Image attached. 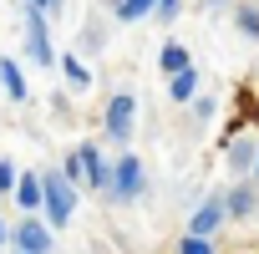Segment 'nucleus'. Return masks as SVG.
<instances>
[{"label":"nucleus","instance_id":"nucleus-1","mask_svg":"<svg viewBox=\"0 0 259 254\" xmlns=\"http://www.w3.org/2000/svg\"><path fill=\"white\" fill-rule=\"evenodd\" d=\"M107 183H112V198H117V203H133V198L143 193V163H138V158H122L117 173H107Z\"/></svg>","mask_w":259,"mask_h":254},{"label":"nucleus","instance_id":"nucleus-2","mask_svg":"<svg viewBox=\"0 0 259 254\" xmlns=\"http://www.w3.org/2000/svg\"><path fill=\"white\" fill-rule=\"evenodd\" d=\"M41 198H46V208H51V224L61 229L66 219H71V188H66V178H41Z\"/></svg>","mask_w":259,"mask_h":254},{"label":"nucleus","instance_id":"nucleus-3","mask_svg":"<svg viewBox=\"0 0 259 254\" xmlns=\"http://www.w3.org/2000/svg\"><path fill=\"white\" fill-rule=\"evenodd\" d=\"M107 133L117 138V143H127V133H133V97H112V107H107Z\"/></svg>","mask_w":259,"mask_h":254},{"label":"nucleus","instance_id":"nucleus-4","mask_svg":"<svg viewBox=\"0 0 259 254\" xmlns=\"http://www.w3.org/2000/svg\"><path fill=\"white\" fill-rule=\"evenodd\" d=\"M26 46H31V56H36L41 66H51V41H46V16H41V11H31V31H26Z\"/></svg>","mask_w":259,"mask_h":254},{"label":"nucleus","instance_id":"nucleus-5","mask_svg":"<svg viewBox=\"0 0 259 254\" xmlns=\"http://www.w3.org/2000/svg\"><path fill=\"white\" fill-rule=\"evenodd\" d=\"M16 244H21V254H46V249H51V234H46L36 219H26V224L16 229Z\"/></svg>","mask_w":259,"mask_h":254},{"label":"nucleus","instance_id":"nucleus-6","mask_svg":"<svg viewBox=\"0 0 259 254\" xmlns=\"http://www.w3.org/2000/svg\"><path fill=\"white\" fill-rule=\"evenodd\" d=\"M76 158H81V173H87L97 188H107V163H102V153H97L92 143H81V148H76Z\"/></svg>","mask_w":259,"mask_h":254},{"label":"nucleus","instance_id":"nucleus-7","mask_svg":"<svg viewBox=\"0 0 259 254\" xmlns=\"http://www.w3.org/2000/svg\"><path fill=\"white\" fill-rule=\"evenodd\" d=\"M11 188H16L11 198H16L21 208H36V203H41V178H36V173H26V178H16Z\"/></svg>","mask_w":259,"mask_h":254},{"label":"nucleus","instance_id":"nucleus-8","mask_svg":"<svg viewBox=\"0 0 259 254\" xmlns=\"http://www.w3.org/2000/svg\"><path fill=\"white\" fill-rule=\"evenodd\" d=\"M0 81H6V92H11L16 102L26 97V76H21V66H16V61H0Z\"/></svg>","mask_w":259,"mask_h":254},{"label":"nucleus","instance_id":"nucleus-9","mask_svg":"<svg viewBox=\"0 0 259 254\" xmlns=\"http://www.w3.org/2000/svg\"><path fill=\"white\" fill-rule=\"evenodd\" d=\"M193 92H198V71H193V66H183V71H173V97H178V102H188Z\"/></svg>","mask_w":259,"mask_h":254},{"label":"nucleus","instance_id":"nucleus-10","mask_svg":"<svg viewBox=\"0 0 259 254\" xmlns=\"http://www.w3.org/2000/svg\"><path fill=\"white\" fill-rule=\"evenodd\" d=\"M219 219H224V208H219V203H203V208L193 214V229H188V234H213Z\"/></svg>","mask_w":259,"mask_h":254},{"label":"nucleus","instance_id":"nucleus-11","mask_svg":"<svg viewBox=\"0 0 259 254\" xmlns=\"http://www.w3.org/2000/svg\"><path fill=\"white\" fill-rule=\"evenodd\" d=\"M229 163H234V168H239V173H244V168H249V163H254V143H249V138H239V143H234V148H229Z\"/></svg>","mask_w":259,"mask_h":254},{"label":"nucleus","instance_id":"nucleus-12","mask_svg":"<svg viewBox=\"0 0 259 254\" xmlns=\"http://www.w3.org/2000/svg\"><path fill=\"white\" fill-rule=\"evenodd\" d=\"M234 21H239V31H244V36H259V11H254V6H239V11H234Z\"/></svg>","mask_w":259,"mask_h":254},{"label":"nucleus","instance_id":"nucleus-13","mask_svg":"<svg viewBox=\"0 0 259 254\" xmlns=\"http://www.w3.org/2000/svg\"><path fill=\"white\" fill-rule=\"evenodd\" d=\"M188 66V51L183 46H163V71H183Z\"/></svg>","mask_w":259,"mask_h":254},{"label":"nucleus","instance_id":"nucleus-14","mask_svg":"<svg viewBox=\"0 0 259 254\" xmlns=\"http://www.w3.org/2000/svg\"><path fill=\"white\" fill-rule=\"evenodd\" d=\"M66 81H71L76 92H87V87H92V71H87L81 61H66Z\"/></svg>","mask_w":259,"mask_h":254},{"label":"nucleus","instance_id":"nucleus-15","mask_svg":"<svg viewBox=\"0 0 259 254\" xmlns=\"http://www.w3.org/2000/svg\"><path fill=\"white\" fill-rule=\"evenodd\" d=\"M249 203H254V198H249V188H234V193H229V203H224V208H229V214H234V219H239V214H249Z\"/></svg>","mask_w":259,"mask_h":254},{"label":"nucleus","instance_id":"nucleus-16","mask_svg":"<svg viewBox=\"0 0 259 254\" xmlns=\"http://www.w3.org/2000/svg\"><path fill=\"white\" fill-rule=\"evenodd\" d=\"M148 6H153V0H122V6H117V16H122V21H138Z\"/></svg>","mask_w":259,"mask_h":254},{"label":"nucleus","instance_id":"nucleus-17","mask_svg":"<svg viewBox=\"0 0 259 254\" xmlns=\"http://www.w3.org/2000/svg\"><path fill=\"white\" fill-rule=\"evenodd\" d=\"M178 254H213V249H208V239H203V234H188Z\"/></svg>","mask_w":259,"mask_h":254},{"label":"nucleus","instance_id":"nucleus-18","mask_svg":"<svg viewBox=\"0 0 259 254\" xmlns=\"http://www.w3.org/2000/svg\"><path fill=\"white\" fill-rule=\"evenodd\" d=\"M158 16L168 21V16H178V0H158Z\"/></svg>","mask_w":259,"mask_h":254},{"label":"nucleus","instance_id":"nucleus-19","mask_svg":"<svg viewBox=\"0 0 259 254\" xmlns=\"http://www.w3.org/2000/svg\"><path fill=\"white\" fill-rule=\"evenodd\" d=\"M16 183V173H11V163H0V188H11Z\"/></svg>","mask_w":259,"mask_h":254},{"label":"nucleus","instance_id":"nucleus-20","mask_svg":"<svg viewBox=\"0 0 259 254\" xmlns=\"http://www.w3.org/2000/svg\"><path fill=\"white\" fill-rule=\"evenodd\" d=\"M26 6H31V11H41V16H46V11H51V0H26Z\"/></svg>","mask_w":259,"mask_h":254},{"label":"nucleus","instance_id":"nucleus-21","mask_svg":"<svg viewBox=\"0 0 259 254\" xmlns=\"http://www.w3.org/2000/svg\"><path fill=\"white\" fill-rule=\"evenodd\" d=\"M249 168H254V173H259V158H254V163H249Z\"/></svg>","mask_w":259,"mask_h":254},{"label":"nucleus","instance_id":"nucleus-22","mask_svg":"<svg viewBox=\"0 0 259 254\" xmlns=\"http://www.w3.org/2000/svg\"><path fill=\"white\" fill-rule=\"evenodd\" d=\"M0 239H6V224H0Z\"/></svg>","mask_w":259,"mask_h":254}]
</instances>
